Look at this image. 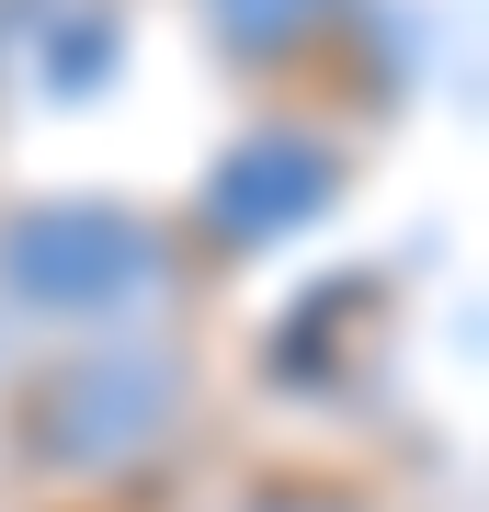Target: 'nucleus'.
I'll return each mask as SVG.
<instances>
[{
	"instance_id": "obj_1",
	"label": "nucleus",
	"mask_w": 489,
	"mask_h": 512,
	"mask_svg": "<svg viewBox=\"0 0 489 512\" xmlns=\"http://www.w3.org/2000/svg\"><path fill=\"white\" fill-rule=\"evenodd\" d=\"M194 421H205V376L182 330L114 319V330H69L46 365H23V387L0 399V444L57 501H126L137 478L182 456Z\"/></svg>"
},
{
	"instance_id": "obj_2",
	"label": "nucleus",
	"mask_w": 489,
	"mask_h": 512,
	"mask_svg": "<svg viewBox=\"0 0 489 512\" xmlns=\"http://www.w3.org/2000/svg\"><path fill=\"white\" fill-rule=\"evenodd\" d=\"M160 285V228L126 205H12L0 217V296L57 330H114Z\"/></svg>"
},
{
	"instance_id": "obj_3",
	"label": "nucleus",
	"mask_w": 489,
	"mask_h": 512,
	"mask_svg": "<svg viewBox=\"0 0 489 512\" xmlns=\"http://www.w3.org/2000/svg\"><path fill=\"white\" fill-rule=\"evenodd\" d=\"M330 23H342V0H205V35H217L239 69H296Z\"/></svg>"
},
{
	"instance_id": "obj_4",
	"label": "nucleus",
	"mask_w": 489,
	"mask_h": 512,
	"mask_svg": "<svg viewBox=\"0 0 489 512\" xmlns=\"http://www.w3.org/2000/svg\"><path fill=\"white\" fill-rule=\"evenodd\" d=\"M239 512H376L353 490V478H273V490H251Z\"/></svg>"
}]
</instances>
